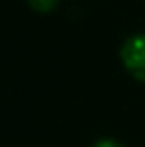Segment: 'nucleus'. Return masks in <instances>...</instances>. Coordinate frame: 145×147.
Returning <instances> with one entry per match:
<instances>
[{
    "mask_svg": "<svg viewBox=\"0 0 145 147\" xmlns=\"http://www.w3.org/2000/svg\"><path fill=\"white\" fill-rule=\"evenodd\" d=\"M119 62L132 79L145 83V32H137L122 43Z\"/></svg>",
    "mask_w": 145,
    "mask_h": 147,
    "instance_id": "obj_1",
    "label": "nucleus"
},
{
    "mask_svg": "<svg viewBox=\"0 0 145 147\" xmlns=\"http://www.w3.org/2000/svg\"><path fill=\"white\" fill-rule=\"evenodd\" d=\"M94 147H126L124 143H119L117 139H98Z\"/></svg>",
    "mask_w": 145,
    "mask_h": 147,
    "instance_id": "obj_3",
    "label": "nucleus"
},
{
    "mask_svg": "<svg viewBox=\"0 0 145 147\" xmlns=\"http://www.w3.org/2000/svg\"><path fill=\"white\" fill-rule=\"evenodd\" d=\"M30 9L36 13H51L53 9L60 4V0H28Z\"/></svg>",
    "mask_w": 145,
    "mask_h": 147,
    "instance_id": "obj_2",
    "label": "nucleus"
}]
</instances>
